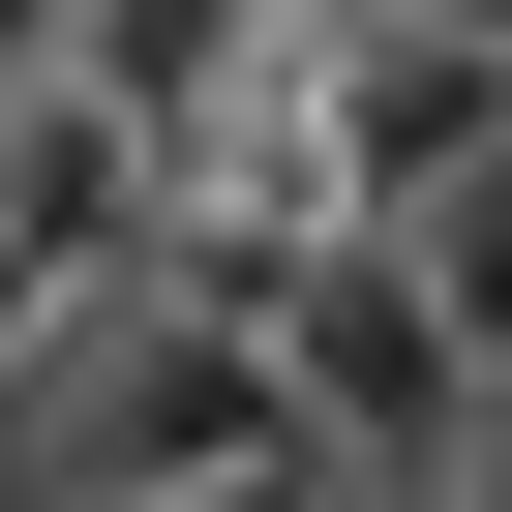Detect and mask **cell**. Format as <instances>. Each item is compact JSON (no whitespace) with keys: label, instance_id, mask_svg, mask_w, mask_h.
Instances as JSON below:
<instances>
[{"label":"cell","instance_id":"cell-1","mask_svg":"<svg viewBox=\"0 0 512 512\" xmlns=\"http://www.w3.org/2000/svg\"><path fill=\"white\" fill-rule=\"evenodd\" d=\"M31 452H61V512H151V482L302 452V392H272V332H241V302L121 272V302H61V362H31Z\"/></svg>","mask_w":512,"mask_h":512},{"label":"cell","instance_id":"cell-2","mask_svg":"<svg viewBox=\"0 0 512 512\" xmlns=\"http://www.w3.org/2000/svg\"><path fill=\"white\" fill-rule=\"evenodd\" d=\"M302 181H332V241H392L482 121H512V31H452V0H302Z\"/></svg>","mask_w":512,"mask_h":512},{"label":"cell","instance_id":"cell-3","mask_svg":"<svg viewBox=\"0 0 512 512\" xmlns=\"http://www.w3.org/2000/svg\"><path fill=\"white\" fill-rule=\"evenodd\" d=\"M272 392H302V452H332V482H392V512H422V452H452V392H482V362H452V302L392 272V241H302V272H272Z\"/></svg>","mask_w":512,"mask_h":512},{"label":"cell","instance_id":"cell-4","mask_svg":"<svg viewBox=\"0 0 512 512\" xmlns=\"http://www.w3.org/2000/svg\"><path fill=\"white\" fill-rule=\"evenodd\" d=\"M151 241H181V151H151L121 91L31 61V91H0V302H121Z\"/></svg>","mask_w":512,"mask_h":512},{"label":"cell","instance_id":"cell-5","mask_svg":"<svg viewBox=\"0 0 512 512\" xmlns=\"http://www.w3.org/2000/svg\"><path fill=\"white\" fill-rule=\"evenodd\" d=\"M272 31H302V0H61V91H121L151 151H211L241 91H272Z\"/></svg>","mask_w":512,"mask_h":512},{"label":"cell","instance_id":"cell-6","mask_svg":"<svg viewBox=\"0 0 512 512\" xmlns=\"http://www.w3.org/2000/svg\"><path fill=\"white\" fill-rule=\"evenodd\" d=\"M392 272L452 302V362H512V121H482V151H452V181L392 211Z\"/></svg>","mask_w":512,"mask_h":512},{"label":"cell","instance_id":"cell-7","mask_svg":"<svg viewBox=\"0 0 512 512\" xmlns=\"http://www.w3.org/2000/svg\"><path fill=\"white\" fill-rule=\"evenodd\" d=\"M151 512H392V482H332V452H241V482H151Z\"/></svg>","mask_w":512,"mask_h":512},{"label":"cell","instance_id":"cell-8","mask_svg":"<svg viewBox=\"0 0 512 512\" xmlns=\"http://www.w3.org/2000/svg\"><path fill=\"white\" fill-rule=\"evenodd\" d=\"M422 512H512V362L452 392V452H422Z\"/></svg>","mask_w":512,"mask_h":512},{"label":"cell","instance_id":"cell-9","mask_svg":"<svg viewBox=\"0 0 512 512\" xmlns=\"http://www.w3.org/2000/svg\"><path fill=\"white\" fill-rule=\"evenodd\" d=\"M31 61H61V0H0V91H31Z\"/></svg>","mask_w":512,"mask_h":512}]
</instances>
